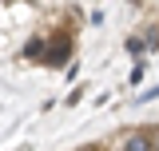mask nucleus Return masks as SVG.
<instances>
[{"label":"nucleus","mask_w":159,"mask_h":151,"mask_svg":"<svg viewBox=\"0 0 159 151\" xmlns=\"http://www.w3.org/2000/svg\"><path fill=\"white\" fill-rule=\"evenodd\" d=\"M72 52H76V40H72V32L68 28H60V32H52L48 36V52H44V68H64L68 60H72Z\"/></svg>","instance_id":"f257e3e1"},{"label":"nucleus","mask_w":159,"mask_h":151,"mask_svg":"<svg viewBox=\"0 0 159 151\" xmlns=\"http://www.w3.org/2000/svg\"><path fill=\"white\" fill-rule=\"evenodd\" d=\"M116 151H155L151 127H127V131L116 139Z\"/></svg>","instance_id":"f03ea898"},{"label":"nucleus","mask_w":159,"mask_h":151,"mask_svg":"<svg viewBox=\"0 0 159 151\" xmlns=\"http://www.w3.org/2000/svg\"><path fill=\"white\" fill-rule=\"evenodd\" d=\"M44 52H48V36H28V44H24V60H44Z\"/></svg>","instance_id":"7ed1b4c3"},{"label":"nucleus","mask_w":159,"mask_h":151,"mask_svg":"<svg viewBox=\"0 0 159 151\" xmlns=\"http://www.w3.org/2000/svg\"><path fill=\"white\" fill-rule=\"evenodd\" d=\"M143 48H147V40H139V36H131V40H127V52H131V56H139Z\"/></svg>","instance_id":"20e7f679"},{"label":"nucleus","mask_w":159,"mask_h":151,"mask_svg":"<svg viewBox=\"0 0 159 151\" xmlns=\"http://www.w3.org/2000/svg\"><path fill=\"white\" fill-rule=\"evenodd\" d=\"M143 72H147V60H139V64H135V72H131V84H139V80H143Z\"/></svg>","instance_id":"39448f33"},{"label":"nucleus","mask_w":159,"mask_h":151,"mask_svg":"<svg viewBox=\"0 0 159 151\" xmlns=\"http://www.w3.org/2000/svg\"><path fill=\"white\" fill-rule=\"evenodd\" d=\"M76 151H107V147H103V143H80Z\"/></svg>","instance_id":"423d86ee"},{"label":"nucleus","mask_w":159,"mask_h":151,"mask_svg":"<svg viewBox=\"0 0 159 151\" xmlns=\"http://www.w3.org/2000/svg\"><path fill=\"white\" fill-rule=\"evenodd\" d=\"M151 135H155V151H159V123H155V127H151Z\"/></svg>","instance_id":"0eeeda50"}]
</instances>
